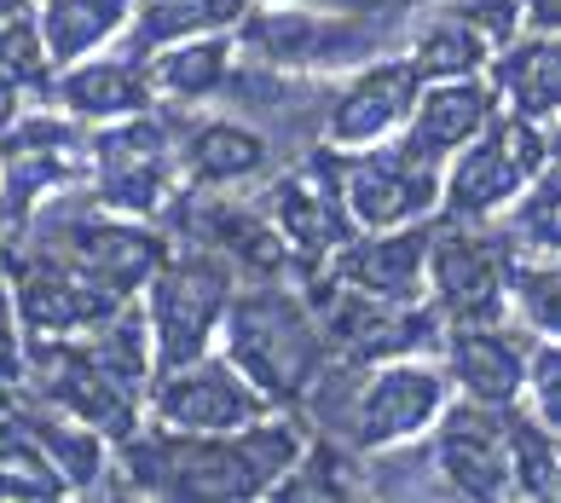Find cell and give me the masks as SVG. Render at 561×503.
<instances>
[{"instance_id":"d590c367","label":"cell","mask_w":561,"mask_h":503,"mask_svg":"<svg viewBox=\"0 0 561 503\" xmlns=\"http://www.w3.org/2000/svg\"><path fill=\"white\" fill-rule=\"evenodd\" d=\"M18 18H35V0H0V30L18 24Z\"/></svg>"},{"instance_id":"9c48e42d","label":"cell","mask_w":561,"mask_h":503,"mask_svg":"<svg viewBox=\"0 0 561 503\" xmlns=\"http://www.w3.org/2000/svg\"><path fill=\"white\" fill-rule=\"evenodd\" d=\"M238 284H243V272L232 261H220L197 243H174V255L162 261V272L139 296L145 319H151V342H157V370H174V365H192L203 353H215Z\"/></svg>"},{"instance_id":"7402d4cb","label":"cell","mask_w":561,"mask_h":503,"mask_svg":"<svg viewBox=\"0 0 561 503\" xmlns=\"http://www.w3.org/2000/svg\"><path fill=\"white\" fill-rule=\"evenodd\" d=\"M53 104H58V111H70V116H81L88 128H105V122L157 111L162 93H157L151 58L128 53V47L116 41V53H93V58H81V65L58 70Z\"/></svg>"},{"instance_id":"44dd1931","label":"cell","mask_w":561,"mask_h":503,"mask_svg":"<svg viewBox=\"0 0 561 503\" xmlns=\"http://www.w3.org/2000/svg\"><path fill=\"white\" fill-rule=\"evenodd\" d=\"M428 249H434V220L388 226V232H353L324 272H336L365 296L405 307V301H428Z\"/></svg>"},{"instance_id":"4dcf8cb0","label":"cell","mask_w":561,"mask_h":503,"mask_svg":"<svg viewBox=\"0 0 561 503\" xmlns=\"http://www.w3.org/2000/svg\"><path fill=\"white\" fill-rule=\"evenodd\" d=\"M510 464H515V498L561 503V428L527 405H510Z\"/></svg>"},{"instance_id":"d4e9b609","label":"cell","mask_w":561,"mask_h":503,"mask_svg":"<svg viewBox=\"0 0 561 503\" xmlns=\"http://www.w3.org/2000/svg\"><path fill=\"white\" fill-rule=\"evenodd\" d=\"M492 88L504 111L533 122H561V30H527L492 58Z\"/></svg>"},{"instance_id":"52a82bcc","label":"cell","mask_w":561,"mask_h":503,"mask_svg":"<svg viewBox=\"0 0 561 503\" xmlns=\"http://www.w3.org/2000/svg\"><path fill=\"white\" fill-rule=\"evenodd\" d=\"M18 243L41 249V255L65 261L76 272H88V278H99L105 289H116V296H128V301H139L145 284L162 272V261L174 255L169 226L116 215V208H105L93 197V185L88 192H70L65 203H53Z\"/></svg>"},{"instance_id":"cb8c5ba5","label":"cell","mask_w":561,"mask_h":503,"mask_svg":"<svg viewBox=\"0 0 561 503\" xmlns=\"http://www.w3.org/2000/svg\"><path fill=\"white\" fill-rule=\"evenodd\" d=\"M405 53H411V65L423 70V81L486 76L492 58H497L492 35L474 24V18L457 7V0H428V7H411Z\"/></svg>"},{"instance_id":"74e56055","label":"cell","mask_w":561,"mask_h":503,"mask_svg":"<svg viewBox=\"0 0 561 503\" xmlns=\"http://www.w3.org/2000/svg\"><path fill=\"white\" fill-rule=\"evenodd\" d=\"M411 7H423V0H411Z\"/></svg>"},{"instance_id":"d6a6232c","label":"cell","mask_w":561,"mask_h":503,"mask_svg":"<svg viewBox=\"0 0 561 503\" xmlns=\"http://www.w3.org/2000/svg\"><path fill=\"white\" fill-rule=\"evenodd\" d=\"M515 319L545 342H561V255L515 261Z\"/></svg>"},{"instance_id":"3957f363","label":"cell","mask_w":561,"mask_h":503,"mask_svg":"<svg viewBox=\"0 0 561 503\" xmlns=\"http://www.w3.org/2000/svg\"><path fill=\"white\" fill-rule=\"evenodd\" d=\"M451 376L440 359H388V365H347L336 359L324 382L307 393V428L353 446L359 457L423 439L451 405Z\"/></svg>"},{"instance_id":"8fae6325","label":"cell","mask_w":561,"mask_h":503,"mask_svg":"<svg viewBox=\"0 0 561 503\" xmlns=\"http://www.w3.org/2000/svg\"><path fill=\"white\" fill-rule=\"evenodd\" d=\"M515 261L522 249L497 220L434 215L428 301L446 312V324H504L515 319Z\"/></svg>"},{"instance_id":"d6986e66","label":"cell","mask_w":561,"mask_h":503,"mask_svg":"<svg viewBox=\"0 0 561 503\" xmlns=\"http://www.w3.org/2000/svg\"><path fill=\"white\" fill-rule=\"evenodd\" d=\"M538 335L522 319L504 324H446L440 365L463 400L481 405H522L527 400V370H533Z\"/></svg>"},{"instance_id":"484cf974","label":"cell","mask_w":561,"mask_h":503,"mask_svg":"<svg viewBox=\"0 0 561 503\" xmlns=\"http://www.w3.org/2000/svg\"><path fill=\"white\" fill-rule=\"evenodd\" d=\"M238 30H220V35H192V41H174V47L151 53V76H157V93L162 104H180V111H203V104H220L226 81L238 70Z\"/></svg>"},{"instance_id":"f546056e","label":"cell","mask_w":561,"mask_h":503,"mask_svg":"<svg viewBox=\"0 0 561 503\" xmlns=\"http://www.w3.org/2000/svg\"><path fill=\"white\" fill-rule=\"evenodd\" d=\"M273 498H313V503H330V498H370V480H365V457L342 446L330 434H313L307 451L296 457V469L278 480Z\"/></svg>"},{"instance_id":"7a4b0ae2","label":"cell","mask_w":561,"mask_h":503,"mask_svg":"<svg viewBox=\"0 0 561 503\" xmlns=\"http://www.w3.org/2000/svg\"><path fill=\"white\" fill-rule=\"evenodd\" d=\"M151 382H157V342L145 307L128 301L116 319L76 330V335H30L24 347V393L105 439H128L151 423Z\"/></svg>"},{"instance_id":"9a60e30c","label":"cell","mask_w":561,"mask_h":503,"mask_svg":"<svg viewBox=\"0 0 561 503\" xmlns=\"http://www.w3.org/2000/svg\"><path fill=\"white\" fill-rule=\"evenodd\" d=\"M0 272H7V284H12L24 335H76V330H93V324L116 319V312L128 307V296H116V289H105L99 278H88V272L41 255V249H24V243L0 249Z\"/></svg>"},{"instance_id":"30bf717a","label":"cell","mask_w":561,"mask_h":503,"mask_svg":"<svg viewBox=\"0 0 561 503\" xmlns=\"http://www.w3.org/2000/svg\"><path fill=\"white\" fill-rule=\"evenodd\" d=\"M261 203L273 226L289 243V266L296 278H313L336 261V249L359 232L342 185V151L336 145H307V151L284 157L273 174L261 180Z\"/></svg>"},{"instance_id":"4fadbf2b","label":"cell","mask_w":561,"mask_h":503,"mask_svg":"<svg viewBox=\"0 0 561 503\" xmlns=\"http://www.w3.org/2000/svg\"><path fill=\"white\" fill-rule=\"evenodd\" d=\"M174 243H197L209 255L232 261L243 278H296L289 266V243L266 215L261 192H220V185H180V197L162 215Z\"/></svg>"},{"instance_id":"1f68e13d","label":"cell","mask_w":561,"mask_h":503,"mask_svg":"<svg viewBox=\"0 0 561 503\" xmlns=\"http://www.w3.org/2000/svg\"><path fill=\"white\" fill-rule=\"evenodd\" d=\"M522 255H561V168L550 162L522 197L510 203V215L497 220Z\"/></svg>"},{"instance_id":"2e32d148","label":"cell","mask_w":561,"mask_h":503,"mask_svg":"<svg viewBox=\"0 0 561 503\" xmlns=\"http://www.w3.org/2000/svg\"><path fill=\"white\" fill-rule=\"evenodd\" d=\"M428 446H434V469H440L446 498H469V503L515 498L510 405H481L457 393L440 411V423L428 428Z\"/></svg>"},{"instance_id":"e575fe53","label":"cell","mask_w":561,"mask_h":503,"mask_svg":"<svg viewBox=\"0 0 561 503\" xmlns=\"http://www.w3.org/2000/svg\"><path fill=\"white\" fill-rule=\"evenodd\" d=\"M527 30H561V0H527Z\"/></svg>"},{"instance_id":"f1b7e54d","label":"cell","mask_w":561,"mask_h":503,"mask_svg":"<svg viewBox=\"0 0 561 503\" xmlns=\"http://www.w3.org/2000/svg\"><path fill=\"white\" fill-rule=\"evenodd\" d=\"M53 81H58V65H53L47 41H41L35 18H18V24L0 30V128L18 111L53 99Z\"/></svg>"},{"instance_id":"5b68a950","label":"cell","mask_w":561,"mask_h":503,"mask_svg":"<svg viewBox=\"0 0 561 503\" xmlns=\"http://www.w3.org/2000/svg\"><path fill=\"white\" fill-rule=\"evenodd\" d=\"M405 24L411 7H319V0H301V7H255L238 24V47L278 70L336 76L405 47Z\"/></svg>"},{"instance_id":"603a6c76","label":"cell","mask_w":561,"mask_h":503,"mask_svg":"<svg viewBox=\"0 0 561 503\" xmlns=\"http://www.w3.org/2000/svg\"><path fill=\"white\" fill-rule=\"evenodd\" d=\"M504 99H497L492 76H457V81H423V99L405 122V145L423 151L428 162H451L469 139H481Z\"/></svg>"},{"instance_id":"8992f818","label":"cell","mask_w":561,"mask_h":503,"mask_svg":"<svg viewBox=\"0 0 561 503\" xmlns=\"http://www.w3.org/2000/svg\"><path fill=\"white\" fill-rule=\"evenodd\" d=\"M93 185V128L53 99L0 128V249L18 243L53 203Z\"/></svg>"},{"instance_id":"836d02e7","label":"cell","mask_w":561,"mask_h":503,"mask_svg":"<svg viewBox=\"0 0 561 503\" xmlns=\"http://www.w3.org/2000/svg\"><path fill=\"white\" fill-rule=\"evenodd\" d=\"M24 347H30V335L24 342H0V416L24 400Z\"/></svg>"},{"instance_id":"6da1fadb","label":"cell","mask_w":561,"mask_h":503,"mask_svg":"<svg viewBox=\"0 0 561 503\" xmlns=\"http://www.w3.org/2000/svg\"><path fill=\"white\" fill-rule=\"evenodd\" d=\"M301 411H273L266 423L249 428H169L145 423L128 434L111 457V487L116 498H169V503H243V498H273L278 480L296 469L307 451Z\"/></svg>"},{"instance_id":"ac0fdd59","label":"cell","mask_w":561,"mask_h":503,"mask_svg":"<svg viewBox=\"0 0 561 503\" xmlns=\"http://www.w3.org/2000/svg\"><path fill=\"white\" fill-rule=\"evenodd\" d=\"M273 411L278 405L226 353H203L192 365L157 370L151 382V423H169V428H249V423H266Z\"/></svg>"},{"instance_id":"ba28073f","label":"cell","mask_w":561,"mask_h":503,"mask_svg":"<svg viewBox=\"0 0 561 503\" xmlns=\"http://www.w3.org/2000/svg\"><path fill=\"white\" fill-rule=\"evenodd\" d=\"M180 128H185L180 104H157V111L93 128V197L116 215L162 220L185 185Z\"/></svg>"},{"instance_id":"4316f807","label":"cell","mask_w":561,"mask_h":503,"mask_svg":"<svg viewBox=\"0 0 561 503\" xmlns=\"http://www.w3.org/2000/svg\"><path fill=\"white\" fill-rule=\"evenodd\" d=\"M261 0H134V24L122 35L128 53H162L174 41H192V35H220V30H238Z\"/></svg>"},{"instance_id":"5bb4252c","label":"cell","mask_w":561,"mask_h":503,"mask_svg":"<svg viewBox=\"0 0 561 503\" xmlns=\"http://www.w3.org/2000/svg\"><path fill=\"white\" fill-rule=\"evenodd\" d=\"M342 185L359 232H388V226H417L440 215L446 197V162H428L411 151L405 134L365 145V151H342Z\"/></svg>"},{"instance_id":"8d00e7d4","label":"cell","mask_w":561,"mask_h":503,"mask_svg":"<svg viewBox=\"0 0 561 503\" xmlns=\"http://www.w3.org/2000/svg\"><path fill=\"white\" fill-rule=\"evenodd\" d=\"M550 162L561 168V122H550Z\"/></svg>"},{"instance_id":"e0dca14e","label":"cell","mask_w":561,"mask_h":503,"mask_svg":"<svg viewBox=\"0 0 561 503\" xmlns=\"http://www.w3.org/2000/svg\"><path fill=\"white\" fill-rule=\"evenodd\" d=\"M423 99V70L411 65L405 47H393L370 65L347 70L330 93V116H324V145L336 151H365V145L400 139L411 111Z\"/></svg>"},{"instance_id":"ffe728a7","label":"cell","mask_w":561,"mask_h":503,"mask_svg":"<svg viewBox=\"0 0 561 503\" xmlns=\"http://www.w3.org/2000/svg\"><path fill=\"white\" fill-rule=\"evenodd\" d=\"M284 162L278 139L243 122L238 111H185V128H180V168H185V185H220V192H238V185H255L266 180L273 168Z\"/></svg>"},{"instance_id":"277c9868","label":"cell","mask_w":561,"mask_h":503,"mask_svg":"<svg viewBox=\"0 0 561 503\" xmlns=\"http://www.w3.org/2000/svg\"><path fill=\"white\" fill-rule=\"evenodd\" d=\"M220 353L278 411H301L307 393L336 365V347H330L301 278H243L220 324Z\"/></svg>"},{"instance_id":"7c38bea8","label":"cell","mask_w":561,"mask_h":503,"mask_svg":"<svg viewBox=\"0 0 561 503\" xmlns=\"http://www.w3.org/2000/svg\"><path fill=\"white\" fill-rule=\"evenodd\" d=\"M550 168V128L533 116L497 111V122L469 139L463 151L446 162V220H504L510 203Z\"/></svg>"},{"instance_id":"83f0119b","label":"cell","mask_w":561,"mask_h":503,"mask_svg":"<svg viewBox=\"0 0 561 503\" xmlns=\"http://www.w3.org/2000/svg\"><path fill=\"white\" fill-rule=\"evenodd\" d=\"M35 24L53 65H81L105 41H122L134 24V0H35Z\"/></svg>"}]
</instances>
